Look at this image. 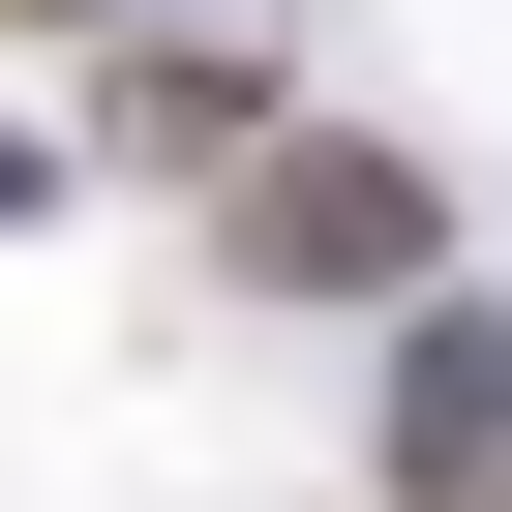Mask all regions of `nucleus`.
I'll list each match as a JSON object with an SVG mask.
<instances>
[{"mask_svg": "<svg viewBox=\"0 0 512 512\" xmlns=\"http://www.w3.org/2000/svg\"><path fill=\"white\" fill-rule=\"evenodd\" d=\"M241 272H272V302H422V272H452V211H422V151L272 121V151H241Z\"/></svg>", "mask_w": 512, "mask_h": 512, "instance_id": "nucleus-1", "label": "nucleus"}]
</instances>
